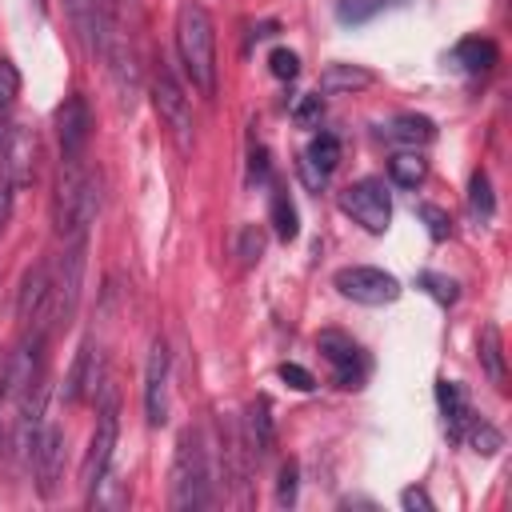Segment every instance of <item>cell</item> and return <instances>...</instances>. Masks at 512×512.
I'll return each instance as SVG.
<instances>
[{
    "label": "cell",
    "instance_id": "6da1fadb",
    "mask_svg": "<svg viewBox=\"0 0 512 512\" xmlns=\"http://www.w3.org/2000/svg\"><path fill=\"white\" fill-rule=\"evenodd\" d=\"M100 212V176L80 164V156H64L56 172V192H52V224L64 240H80L88 224Z\"/></svg>",
    "mask_w": 512,
    "mask_h": 512
},
{
    "label": "cell",
    "instance_id": "7a4b0ae2",
    "mask_svg": "<svg viewBox=\"0 0 512 512\" xmlns=\"http://www.w3.org/2000/svg\"><path fill=\"white\" fill-rule=\"evenodd\" d=\"M176 52H180V64H184L192 88L212 96L216 92V28H212V16H208V8L200 0H184L180 4Z\"/></svg>",
    "mask_w": 512,
    "mask_h": 512
},
{
    "label": "cell",
    "instance_id": "3957f363",
    "mask_svg": "<svg viewBox=\"0 0 512 512\" xmlns=\"http://www.w3.org/2000/svg\"><path fill=\"white\" fill-rule=\"evenodd\" d=\"M208 500H212V468H208L204 436L196 428H184L176 440V456H172L168 504L176 512H192V508H208Z\"/></svg>",
    "mask_w": 512,
    "mask_h": 512
},
{
    "label": "cell",
    "instance_id": "277c9868",
    "mask_svg": "<svg viewBox=\"0 0 512 512\" xmlns=\"http://www.w3.org/2000/svg\"><path fill=\"white\" fill-rule=\"evenodd\" d=\"M148 92H152V108L160 116V124L168 128L172 144L180 152H192V136H196V120H192V104L180 88V80L172 76V68L164 60H156L152 68V80H148Z\"/></svg>",
    "mask_w": 512,
    "mask_h": 512
},
{
    "label": "cell",
    "instance_id": "5b68a950",
    "mask_svg": "<svg viewBox=\"0 0 512 512\" xmlns=\"http://www.w3.org/2000/svg\"><path fill=\"white\" fill-rule=\"evenodd\" d=\"M80 276H84V236L72 240V248L64 252L60 272H56V280H52V288H48V300H44V308H40V316H36V332L48 336L52 328H60V324L72 320L76 300H80Z\"/></svg>",
    "mask_w": 512,
    "mask_h": 512
},
{
    "label": "cell",
    "instance_id": "8992f818",
    "mask_svg": "<svg viewBox=\"0 0 512 512\" xmlns=\"http://www.w3.org/2000/svg\"><path fill=\"white\" fill-rule=\"evenodd\" d=\"M340 208H344L364 232H372V236H384L388 224H392V196H388V188H384L380 180H372V176L348 184V188L340 192Z\"/></svg>",
    "mask_w": 512,
    "mask_h": 512
},
{
    "label": "cell",
    "instance_id": "52a82bcc",
    "mask_svg": "<svg viewBox=\"0 0 512 512\" xmlns=\"http://www.w3.org/2000/svg\"><path fill=\"white\" fill-rule=\"evenodd\" d=\"M336 292L356 300V304H368V308H380V304H392L400 296V280L384 268H372V264H352V268H340L332 276Z\"/></svg>",
    "mask_w": 512,
    "mask_h": 512
},
{
    "label": "cell",
    "instance_id": "ba28073f",
    "mask_svg": "<svg viewBox=\"0 0 512 512\" xmlns=\"http://www.w3.org/2000/svg\"><path fill=\"white\" fill-rule=\"evenodd\" d=\"M100 56L108 60V72H112V84L120 92V104L132 108L136 104V88H140V68H136V52L128 44V36L104 20V40H100Z\"/></svg>",
    "mask_w": 512,
    "mask_h": 512
},
{
    "label": "cell",
    "instance_id": "9c48e42d",
    "mask_svg": "<svg viewBox=\"0 0 512 512\" xmlns=\"http://www.w3.org/2000/svg\"><path fill=\"white\" fill-rule=\"evenodd\" d=\"M316 348H320V356L328 360V368H332V376H336L340 388H360V384H364V376H368V356L360 352V344H356L352 336L328 328V332L316 336Z\"/></svg>",
    "mask_w": 512,
    "mask_h": 512
},
{
    "label": "cell",
    "instance_id": "30bf717a",
    "mask_svg": "<svg viewBox=\"0 0 512 512\" xmlns=\"http://www.w3.org/2000/svg\"><path fill=\"white\" fill-rule=\"evenodd\" d=\"M116 436H120V420H116V400L108 396L100 404V420H96V432L88 440V452H84V464H80V484L92 488L108 464H112V452H116Z\"/></svg>",
    "mask_w": 512,
    "mask_h": 512
},
{
    "label": "cell",
    "instance_id": "8fae6325",
    "mask_svg": "<svg viewBox=\"0 0 512 512\" xmlns=\"http://www.w3.org/2000/svg\"><path fill=\"white\" fill-rule=\"evenodd\" d=\"M144 416L152 428L168 420V344L156 336L144 364Z\"/></svg>",
    "mask_w": 512,
    "mask_h": 512
},
{
    "label": "cell",
    "instance_id": "7c38bea8",
    "mask_svg": "<svg viewBox=\"0 0 512 512\" xmlns=\"http://www.w3.org/2000/svg\"><path fill=\"white\" fill-rule=\"evenodd\" d=\"M0 168L12 176L16 188L32 184V172H36V132L28 124H12L0 136Z\"/></svg>",
    "mask_w": 512,
    "mask_h": 512
},
{
    "label": "cell",
    "instance_id": "4fadbf2b",
    "mask_svg": "<svg viewBox=\"0 0 512 512\" xmlns=\"http://www.w3.org/2000/svg\"><path fill=\"white\" fill-rule=\"evenodd\" d=\"M32 472H36V488L40 496H52L60 476H64V432L56 424H44L32 448Z\"/></svg>",
    "mask_w": 512,
    "mask_h": 512
},
{
    "label": "cell",
    "instance_id": "5bb4252c",
    "mask_svg": "<svg viewBox=\"0 0 512 512\" xmlns=\"http://www.w3.org/2000/svg\"><path fill=\"white\" fill-rule=\"evenodd\" d=\"M44 332H32L28 340L16 344V352L8 356V368H4V388L0 396H16V392H28L36 380H40V348H44Z\"/></svg>",
    "mask_w": 512,
    "mask_h": 512
},
{
    "label": "cell",
    "instance_id": "9a60e30c",
    "mask_svg": "<svg viewBox=\"0 0 512 512\" xmlns=\"http://www.w3.org/2000/svg\"><path fill=\"white\" fill-rule=\"evenodd\" d=\"M56 136L64 156H80L88 136H92V112L84 96H64V104L56 108Z\"/></svg>",
    "mask_w": 512,
    "mask_h": 512
},
{
    "label": "cell",
    "instance_id": "2e32d148",
    "mask_svg": "<svg viewBox=\"0 0 512 512\" xmlns=\"http://www.w3.org/2000/svg\"><path fill=\"white\" fill-rule=\"evenodd\" d=\"M436 404H440V416H444V432H448V440H464L468 424L476 420V416H472V404H468L464 384H456V380H436Z\"/></svg>",
    "mask_w": 512,
    "mask_h": 512
},
{
    "label": "cell",
    "instance_id": "e0dca14e",
    "mask_svg": "<svg viewBox=\"0 0 512 512\" xmlns=\"http://www.w3.org/2000/svg\"><path fill=\"white\" fill-rule=\"evenodd\" d=\"M96 388H100V352L92 348V340H84L80 352H76V360H72V368H68L64 400H68V404H80V400H88Z\"/></svg>",
    "mask_w": 512,
    "mask_h": 512
},
{
    "label": "cell",
    "instance_id": "ac0fdd59",
    "mask_svg": "<svg viewBox=\"0 0 512 512\" xmlns=\"http://www.w3.org/2000/svg\"><path fill=\"white\" fill-rule=\"evenodd\" d=\"M244 432H248V452H252L256 460L272 456V448H276V420H272L268 396H256V400L248 404V412H244Z\"/></svg>",
    "mask_w": 512,
    "mask_h": 512
},
{
    "label": "cell",
    "instance_id": "d6986e66",
    "mask_svg": "<svg viewBox=\"0 0 512 512\" xmlns=\"http://www.w3.org/2000/svg\"><path fill=\"white\" fill-rule=\"evenodd\" d=\"M64 8H68V20H72V28H76L84 52L96 56V52H100V40H104V12H100V0H64Z\"/></svg>",
    "mask_w": 512,
    "mask_h": 512
},
{
    "label": "cell",
    "instance_id": "ffe728a7",
    "mask_svg": "<svg viewBox=\"0 0 512 512\" xmlns=\"http://www.w3.org/2000/svg\"><path fill=\"white\" fill-rule=\"evenodd\" d=\"M376 84V72L364 68V64H328L320 72V92L324 96H352V92H364Z\"/></svg>",
    "mask_w": 512,
    "mask_h": 512
},
{
    "label": "cell",
    "instance_id": "44dd1931",
    "mask_svg": "<svg viewBox=\"0 0 512 512\" xmlns=\"http://www.w3.org/2000/svg\"><path fill=\"white\" fill-rule=\"evenodd\" d=\"M48 288H52V264L40 260V264L28 268L24 288H20V300H16V312H20L24 324H32V320L40 316V308H44V300H48Z\"/></svg>",
    "mask_w": 512,
    "mask_h": 512
},
{
    "label": "cell",
    "instance_id": "7402d4cb",
    "mask_svg": "<svg viewBox=\"0 0 512 512\" xmlns=\"http://www.w3.org/2000/svg\"><path fill=\"white\" fill-rule=\"evenodd\" d=\"M496 44L492 40H484V36H468V40H460L456 48H452V64H460L464 72H472V76H480V72H488L492 64H496Z\"/></svg>",
    "mask_w": 512,
    "mask_h": 512
},
{
    "label": "cell",
    "instance_id": "603a6c76",
    "mask_svg": "<svg viewBox=\"0 0 512 512\" xmlns=\"http://www.w3.org/2000/svg\"><path fill=\"white\" fill-rule=\"evenodd\" d=\"M384 136L388 140H396V144H428V140H436V124L428 120V116H420V112H400V116H392V124L384 128Z\"/></svg>",
    "mask_w": 512,
    "mask_h": 512
},
{
    "label": "cell",
    "instance_id": "cb8c5ba5",
    "mask_svg": "<svg viewBox=\"0 0 512 512\" xmlns=\"http://www.w3.org/2000/svg\"><path fill=\"white\" fill-rule=\"evenodd\" d=\"M476 348H480V364H484L488 380H492L496 388H504L508 376H504V336H500V328H496V324H480Z\"/></svg>",
    "mask_w": 512,
    "mask_h": 512
},
{
    "label": "cell",
    "instance_id": "d4e9b609",
    "mask_svg": "<svg viewBox=\"0 0 512 512\" xmlns=\"http://www.w3.org/2000/svg\"><path fill=\"white\" fill-rule=\"evenodd\" d=\"M304 160L328 180L332 172H336V164H340V136H332V132H320V136H312V144H308V152H304Z\"/></svg>",
    "mask_w": 512,
    "mask_h": 512
},
{
    "label": "cell",
    "instance_id": "484cf974",
    "mask_svg": "<svg viewBox=\"0 0 512 512\" xmlns=\"http://www.w3.org/2000/svg\"><path fill=\"white\" fill-rule=\"evenodd\" d=\"M388 176H392V184H400V188H416V184H424V176H428V160H424L420 152H396V156L388 160Z\"/></svg>",
    "mask_w": 512,
    "mask_h": 512
},
{
    "label": "cell",
    "instance_id": "4316f807",
    "mask_svg": "<svg viewBox=\"0 0 512 512\" xmlns=\"http://www.w3.org/2000/svg\"><path fill=\"white\" fill-rule=\"evenodd\" d=\"M272 228H276V236L288 244V240H296V232H300V220H296V204L288 200V192H276L272 196Z\"/></svg>",
    "mask_w": 512,
    "mask_h": 512
},
{
    "label": "cell",
    "instance_id": "83f0119b",
    "mask_svg": "<svg viewBox=\"0 0 512 512\" xmlns=\"http://www.w3.org/2000/svg\"><path fill=\"white\" fill-rule=\"evenodd\" d=\"M468 204H472V212H476V216H484V220L496 212L492 180H488V172H484V168H476V172H472V180H468Z\"/></svg>",
    "mask_w": 512,
    "mask_h": 512
},
{
    "label": "cell",
    "instance_id": "f1b7e54d",
    "mask_svg": "<svg viewBox=\"0 0 512 512\" xmlns=\"http://www.w3.org/2000/svg\"><path fill=\"white\" fill-rule=\"evenodd\" d=\"M416 284H420V288H424V292H428L436 304H444V308L460 300V284H456L452 276H440V272H420V276H416Z\"/></svg>",
    "mask_w": 512,
    "mask_h": 512
},
{
    "label": "cell",
    "instance_id": "f546056e",
    "mask_svg": "<svg viewBox=\"0 0 512 512\" xmlns=\"http://www.w3.org/2000/svg\"><path fill=\"white\" fill-rule=\"evenodd\" d=\"M464 440H468V444H472L480 456H492V452L504 444V436H500V432H496L488 420H472V424H468V432H464Z\"/></svg>",
    "mask_w": 512,
    "mask_h": 512
},
{
    "label": "cell",
    "instance_id": "4dcf8cb0",
    "mask_svg": "<svg viewBox=\"0 0 512 512\" xmlns=\"http://www.w3.org/2000/svg\"><path fill=\"white\" fill-rule=\"evenodd\" d=\"M384 8V0H336V20L340 24H364Z\"/></svg>",
    "mask_w": 512,
    "mask_h": 512
},
{
    "label": "cell",
    "instance_id": "1f68e13d",
    "mask_svg": "<svg viewBox=\"0 0 512 512\" xmlns=\"http://www.w3.org/2000/svg\"><path fill=\"white\" fill-rule=\"evenodd\" d=\"M236 256H240V264H244V268H252V264L264 256V232H260L256 224H244V228H240V244H236Z\"/></svg>",
    "mask_w": 512,
    "mask_h": 512
},
{
    "label": "cell",
    "instance_id": "d6a6232c",
    "mask_svg": "<svg viewBox=\"0 0 512 512\" xmlns=\"http://www.w3.org/2000/svg\"><path fill=\"white\" fill-rule=\"evenodd\" d=\"M296 488H300V468H296V460H284L280 476H276V504L292 508L296 504Z\"/></svg>",
    "mask_w": 512,
    "mask_h": 512
},
{
    "label": "cell",
    "instance_id": "836d02e7",
    "mask_svg": "<svg viewBox=\"0 0 512 512\" xmlns=\"http://www.w3.org/2000/svg\"><path fill=\"white\" fill-rule=\"evenodd\" d=\"M416 212H420V220L428 224V236H432V240H448L452 220H448V212H444L440 204H420Z\"/></svg>",
    "mask_w": 512,
    "mask_h": 512
},
{
    "label": "cell",
    "instance_id": "e575fe53",
    "mask_svg": "<svg viewBox=\"0 0 512 512\" xmlns=\"http://www.w3.org/2000/svg\"><path fill=\"white\" fill-rule=\"evenodd\" d=\"M20 96V72L12 60H0V112H8Z\"/></svg>",
    "mask_w": 512,
    "mask_h": 512
},
{
    "label": "cell",
    "instance_id": "d590c367",
    "mask_svg": "<svg viewBox=\"0 0 512 512\" xmlns=\"http://www.w3.org/2000/svg\"><path fill=\"white\" fill-rule=\"evenodd\" d=\"M268 68H272V76H276V80H296V76H300V56H296V52H288V48H272Z\"/></svg>",
    "mask_w": 512,
    "mask_h": 512
},
{
    "label": "cell",
    "instance_id": "8d00e7d4",
    "mask_svg": "<svg viewBox=\"0 0 512 512\" xmlns=\"http://www.w3.org/2000/svg\"><path fill=\"white\" fill-rule=\"evenodd\" d=\"M320 112H324V96H320V92H312V96H304V100L292 108V120H296L300 128H312V124L320 120Z\"/></svg>",
    "mask_w": 512,
    "mask_h": 512
},
{
    "label": "cell",
    "instance_id": "74e56055",
    "mask_svg": "<svg viewBox=\"0 0 512 512\" xmlns=\"http://www.w3.org/2000/svg\"><path fill=\"white\" fill-rule=\"evenodd\" d=\"M276 372H280V380H284L288 388H296V392H312V388H316V376H312L308 368H300V364H280Z\"/></svg>",
    "mask_w": 512,
    "mask_h": 512
},
{
    "label": "cell",
    "instance_id": "f35d334b",
    "mask_svg": "<svg viewBox=\"0 0 512 512\" xmlns=\"http://www.w3.org/2000/svg\"><path fill=\"white\" fill-rule=\"evenodd\" d=\"M12 200H16V184H12V176L0 168V232L8 228V216H12Z\"/></svg>",
    "mask_w": 512,
    "mask_h": 512
},
{
    "label": "cell",
    "instance_id": "ab89813d",
    "mask_svg": "<svg viewBox=\"0 0 512 512\" xmlns=\"http://www.w3.org/2000/svg\"><path fill=\"white\" fill-rule=\"evenodd\" d=\"M400 504H404L408 512H432V496H428L424 488H404V492H400Z\"/></svg>",
    "mask_w": 512,
    "mask_h": 512
},
{
    "label": "cell",
    "instance_id": "60d3db41",
    "mask_svg": "<svg viewBox=\"0 0 512 512\" xmlns=\"http://www.w3.org/2000/svg\"><path fill=\"white\" fill-rule=\"evenodd\" d=\"M248 176H252V180H268V152H264V148L252 152V168H248Z\"/></svg>",
    "mask_w": 512,
    "mask_h": 512
},
{
    "label": "cell",
    "instance_id": "b9f144b4",
    "mask_svg": "<svg viewBox=\"0 0 512 512\" xmlns=\"http://www.w3.org/2000/svg\"><path fill=\"white\" fill-rule=\"evenodd\" d=\"M384 4H400V0H384Z\"/></svg>",
    "mask_w": 512,
    "mask_h": 512
}]
</instances>
